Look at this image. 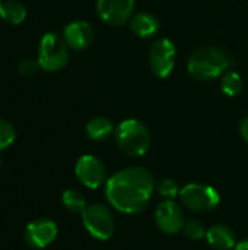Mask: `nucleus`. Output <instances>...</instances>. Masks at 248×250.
I'll return each mask as SVG.
<instances>
[{
    "label": "nucleus",
    "instance_id": "1",
    "mask_svg": "<svg viewBox=\"0 0 248 250\" xmlns=\"http://www.w3.org/2000/svg\"><path fill=\"white\" fill-rule=\"evenodd\" d=\"M155 180L143 167H129L114 173L105 182L108 202L123 214H139L143 211L153 193Z\"/></svg>",
    "mask_w": 248,
    "mask_h": 250
},
{
    "label": "nucleus",
    "instance_id": "2",
    "mask_svg": "<svg viewBox=\"0 0 248 250\" xmlns=\"http://www.w3.org/2000/svg\"><path fill=\"white\" fill-rule=\"evenodd\" d=\"M232 64L231 56L224 50L218 47H202L189 57L187 72L197 81H212L221 78Z\"/></svg>",
    "mask_w": 248,
    "mask_h": 250
},
{
    "label": "nucleus",
    "instance_id": "3",
    "mask_svg": "<svg viewBox=\"0 0 248 250\" xmlns=\"http://www.w3.org/2000/svg\"><path fill=\"white\" fill-rule=\"evenodd\" d=\"M114 136L118 148L130 157H142L151 146L149 129L136 119H126L118 123Z\"/></svg>",
    "mask_w": 248,
    "mask_h": 250
},
{
    "label": "nucleus",
    "instance_id": "4",
    "mask_svg": "<svg viewBox=\"0 0 248 250\" xmlns=\"http://www.w3.org/2000/svg\"><path fill=\"white\" fill-rule=\"evenodd\" d=\"M69 45L64 38L56 32H47L41 37L37 60L45 72H58L69 63Z\"/></svg>",
    "mask_w": 248,
    "mask_h": 250
},
{
    "label": "nucleus",
    "instance_id": "5",
    "mask_svg": "<svg viewBox=\"0 0 248 250\" xmlns=\"http://www.w3.org/2000/svg\"><path fill=\"white\" fill-rule=\"evenodd\" d=\"M82 223L88 233L98 240H110L115 230V221L111 211L102 204H92L82 212Z\"/></svg>",
    "mask_w": 248,
    "mask_h": 250
},
{
    "label": "nucleus",
    "instance_id": "6",
    "mask_svg": "<svg viewBox=\"0 0 248 250\" xmlns=\"http://www.w3.org/2000/svg\"><path fill=\"white\" fill-rule=\"evenodd\" d=\"M180 199L194 212H210L216 209L221 202L219 193L212 186L200 183L186 185L180 192Z\"/></svg>",
    "mask_w": 248,
    "mask_h": 250
},
{
    "label": "nucleus",
    "instance_id": "7",
    "mask_svg": "<svg viewBox=\"0 0 248 250\" xmlns=\"http://www.w3.org/2000/svg\"><path fill=\"white\" fill-rule=\"evenodd\" d=\"M175 45L168 38H158L153 41L149 50V66L151 72L159 78L167 79L175 66Z\"/></svg>",
    "mask_w": 248,
    "mask_h": 250
},
{
    "label": "nucleus",
    "instance_id": "8",
    "mask_svg": "<svg viewBox=\"0 0 248 250\" xmlns=\"http://www.w3.org/2000/svg\"><path fill=\"white\" fill-rule=\"evenodd\" d=\"M136 0H98L96 13L99 19L111 26L127 23L134 15Z\"/></svg>",
    "mask_w": 248,
    "mask_h": 250
},
{
    "label": "nucleus",
    "instance_id": "9",
    "mask_svg": "<svg viewBox=\"0 0 248 250\" xmlns=\"http://www.w3.org/2000/svg\"><path fill=\"white\" fill-rule=\"evenodd\" d=\"M75 174L79 182L89 189H98L107 182L105 166L94 155H82L76 163Z\"/></svg>",
    "mask_w": 248,
    "mask_h": 250
},
{
    "label": "nucleus",
    "instance_id": "10",
    "mask_svg": "<svg viewBox=\"0 0 248 250\" xmlns=\"http://www.w3.org/2000/svg\"><path fill=\"white\" fill-rule=\"evenodd\" d=\"M155 224L165 234H175L183 230L184 212L172 199H165L155 209Z\"/></svg>",
    "mask_w": 248,
    "mask_h": 250
},
{
    "label": "nucleus",
    "instance_id": "11",
    "mask_svg": "<svg viewBox=\"0 0 248 250\" xmlns=\"http://www.w3.org/2000/svg\"><path fill=\"white\" fill-rule=\"evenodd\" d=\"M57 237V224L48 218L29 223L25 229V240L34 249H44Z\"/></svg>",
    "mask_w": 248,
    "mask_h": 250
},
{
    "label": "nucleus",
    "instance_id": "12",
    "mask_svg": "<svg viewBox=\"0 0 248 250\" xmlns=\"http://www.w3.org/2000/svg\"><path fill=\"white\" fill-rule=\"evenodd\" d=\"M61 37L64 38L69 48L76 50V51H82L92 44L94 28L86 21H80V19L72 21L64 26Z\"/></svg>",
    "mask_w": 248,
    "mask_h": 250
},
{
    "label": "nucleus",
    "instance_id": "13",
    "mask_svg": "<svg viewBox=\"0 0 248 250\" xmlns=\"http://www.w3.org/2000/svg\"><path fill=\"white\" fill-rule=\"evenodd\" d=\"M130 29L139 38H151L159 31V21L149 12H139L132 16Z\"/></svg>",
    "mask_w": 248,
    "mask_h": 250
},
{
    "label": "nucleus",
    "instance_id": "14",
    "mask_svg": "<svg viewBox=\"0 0 248 250\" xmlns=\"http://www.w3.org/2000/svg\"><path fill=\"white\" fill-rule=\"evenodd\" d=\"M208 243L216 250H229L235 246V234L234 231L224 224L212 226L206 233Z\"/></svg>",
    "mask_w": 248,
    "mask_h": 250
},
{
    "label": "nucleus",
    "instance_id": "15",
    "mask_svg": "<svg viewBox=\"0 0 248 250\" xmlns=\"http://www.w3.org/2000/svg\"><path fill=\"white\" fill-rule=\"evenodd\" d=\"M85 130H86V135L91 141L102 142V141L108 139L115 132V127L111 123V120H108L107 117L96 116V117H92L86 123Z\"/></svg>",
    "mask_w": 248,
    "mask_h": 250
},
{
    "label": "nucleus",
    "instance_id": "16",
    "mask_svg": "<svg viewBox=\"0 0 248 250\" xmlns=\"http://www.w3.org/2000/svg\"><path fill=\"white\" fill-rule=\"evenodd\" d=\"M0 18L10 25H20L26 19V7L18 0L1 1Z\"/></svg>",
    "mask_w": 248,
    "mask_h": 250
},
{
    "label": "nucleus",
    "instance_id": "17",
    "mask_svg": "<svg viewBox=\"0 0 248 250\" xmlns=\"http://www.w3.org/2000/svg\"><path fill=\"white\" fill-rule=\"evenodd\" d=\"M221 91L227 95V97H237L243 92L244 88V81L241 78V75L235 70H228L221 76Z\"/></svg>",
    "mask_w": 248,
    "mask_h": 250
},
{
    "label": "nucleus",
    "instance_id": "18",
    "mask_svg": "<svg viewBox=\"0 0 248 250\" xmlns=\"http://www.w3.org/2000/svg\"><path fill=\"white\" fill-rule=\"evenodd\" d=\"M61 204L70 212H80V214L88 207L83 195L80 192L75 190V189H67V190L63 192V195H61Z\"/></svg>",
    "mask_w": 248,
    "mask_h": 250
},
{
    "label": "nucleus",
    "instance_id": "19",
    "mask_svg": "<svg viewBox=\"0 0 248 250\" xmlns=\"http://www.w3.org/2000/svg\"><path fill=\"white\" fill-rule=\"evenodd\" d=\"M184 236L189 237L190 240H202L203 237H206V230L203 227V224L199 220H189L186 221L184 227H183Z\"/></svg>",
    "mask_w": 248,
    "mask_h": 250
},
{
    "label": "nucleus",
    "instance_id": "20",
    "mask_svg": "<svg viewBox=\"0 0 248 250\" xmlns=\"http://www.w3.org/2000/svg\"><path fill=\"white\" fill-rule=\"evenodd\" d=\"M15 138H16V130L13 125L9 123L7 120L0 119V151L10 146L15 142Z\"/></svg>",
    "mask_w": 248,
    "mask_h": 250
},
{
    "label": "nucleus",
    "instance_id": "21",
    "mask_svg": "<svg viewBox=\"0 0 248 250\" xmlns=\"http://www.w3.org/2000/svg\"><path fill=\"white\" fill-rule=\"evenodd\" d=\"M156 190L165 199H174L175 196H180V192H181V189L172 179H162L156 185Z\"/></svg>",
    "mask_w": 248,
    "mask_h": 250
},
{
    "label": "nucleus",
    "instance_id": "22",
    "mask_svg": "<svg viewBox=\"0 0 248 250\" xmlns=\"http://www.w3.org/2000/svg\"><path fill=\"white\" fill-rule=\"evenodd\" d=\"M39 69L41 67H39L38 60H34V59H23L18 64V73L20 76H25V78L34 76Z\"/></svg>",
    "mask_w": 248,
    "mask_h": 250
},
{
    "label": "nucleus",
    "instance_id": "23",
    "mask_svg": "<svg viewBox=\"0 0 248 250\" xmlns=\"http://www.w3.org/2000/svg\"><path fill=\"white\" fill-rule=\"evenodd\" d=\"M240 133H241L243 139L248 144V116L244 117L240 123Z\"/></svg>",
    "mask_w": 248,
    "mask_h": 250
},
{
    "label": "nucleus",
    "instance_id": "24",
    "mask_svg": "<svg viewBox=\"0 0 248 250\" xmlns=\"http://www.w3.org/2000/svg\"><path fill=\"white\" fill-rule=\"evenodd\" d=\"M235 250H248V239L241 240L240 243L235 245Z\"/></svg>",
    "mask_w": 248,
    "mask_h": 250
},
{
    "label": "nucleus",
    "instance_id": "25",
    "mask_svg": "<svg viewBox=\"0 0 248 250\" xmlns=\"http://www.w3.org/2000/svg\"><path fill=\"white\" fill-rule=\"evenodd\" d=\"M1 166H3V160H1V157H0V168H1Z\"/></svg>",
    "mask_w": 248,
    "mask_h": 250
},
{
    "label": "nucleus",
    "instance_id": "26",
    "mask_svg": "<svg viewBox=\"0 0 248 250\" xmlns=\"http://www.w3.org/2000/svg\"><path fill=\"white\" fill-rule=\"evenodd\" d=\"M0 6H1V0H0Z\"/></svg>",
    "mask_w": 248,
    "mask_h": 250
}]
</instances>
